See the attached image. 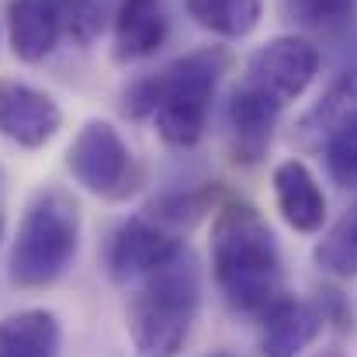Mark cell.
<instances>
[{
  "label": "cell",
  "mask_w": 357,
  "mask_h": 357,
  "mask_svg": "<svg viewBox=\"0 0 357 357\" xmlns=\"http://www.w3.org/2000/svg\"><path fill=\"white\" fill-rule=\"evenodd\" d=\"M316 305H319V312H323V323H326V326H333V330H340V333H347V330L354 326V312H351V305H347L344 291H337V288H319Z\"/></svg>",
  "instance_id": "44dd1931"
},
{
  "label": "cell",
  "mask_w": 357,
  "mask_h": 357,
  "mask_svg": "<svg viewBox=\"0 0 357 357\" xmlns=\"http://www.w3.org/2000/svg\"><path fill=\"white\" fill-rule=\"evenodd\" d=\"M115 59L139 63L163 49L170 21L163 10V0H119L115 3Z\"/></svg>",
  "instance_id": "7c38bea8"
},
{
  "label": "cell",
  "mask_w": 357,
  "mask_h": 357,
  "mask_svg": "<svg viewBox=\"0 0 357 357\" xmlns=\"http://www.w3.org/2000/svg\"><path fill=\"white\" fill-rule=\"evenodd\" d=\"M191 21L219 38H246L260 24V0H184Z\"/></svg>",
  "instance_id": "2e32d148"
},
{
  "label": "cell",
  "mask_w": 357,
  "mask_h": 357,
  "mask_svg": "<svg viewBox=\"0 0 357 357\" xmlns=\"http://www.w3.org/2000/svg\"><path fill=\"white\" fill-rule=\"evenodd\" d=\"M202 309V267L184 246L167 264L139 278L125 305V326L139 357H181Z\"/></svg>",
  "instance_id": "3957f363"
},
{
  "label": "cell",
  "mask_w": 357,
  "mask_h": 357,
  "mask_svg": "<svg viewBox=\"0 0 357 357\" xmlns=\"http://www.w3.org/2000/svg\"><path fill=\"white\" fill-rule=\"evenodd\" d=\"M115 7L112 0H66V38L77 42V45H94L108 21H112Z\"/></svg>",
  "instance_id": "ac0fdd59"
},
{
  "label": "cell",
  "mask_w": 357,
  "mask_h": 357,
  "mask_svg": "<svg viewBox=\"0 0 357 357\" xmlns=\"http://www.w3.org/2000/svg\"><path fill=\"white\" fill-rule=\"evenodd\" d=\"M271 184H274L278 212L295 233H316L326 222V195H323L316 174L302 160L278 163Z\"/></svg>",
  "instance_id": "8fae6325"
},
{
  "label": "cell",
  "mask_w": 357,
  "mask_h": 357,
  "mask_svg": "<svg viewBox=\"0 0 357 357\" xmlns=\"http://www.w3.org/2000/svg\"><path fill=\"white\" fill-rule=\"evenodd\" d=\"M316 73H319L316 45L298 35H278L250 52L239 84L264 94L278 108H288L291 101H298L309 91Z\"/></svg>",
  "instance_id": "5b68a950"
},
{
  "label": "cell",
  "mask_w": 357,
  "mask_h": 357,
  "mask_svg": "<svg viewBox=\"0 0 357 357\" xmlns=\"http://www.w3.org/2000/svg\"><path fill=\"white\" fill-rule=\"evenodd\" d=\"M357 0H284V14L302 28L330 31L354 14Z\"/></svg>",
  "instance_id": "ffe728a7"
},
{
  "label": "cell",
  "mask_w": 357,
  "mask_h": 357,
  "mask_svg": "<svg viewBox=\"0 0 357 357\" xmlns=\"http://www.w3.org/2000/svg\"><path fill=\"white\" fill-rule=\"evenodd\" d=\"M205 357H236V354H229V351H212V354H205Z\"/></svg>",
  "instance_id": "cb8c5ba5"
},
{
  "label": "cell",
  "mask_w": 357,
  "mask_h": 357,
  "mask_svg": "<svg viewBox=\"0 0 357 357\" xmlns=\"http://www.w3.org/2000/svg\"><path fill=\"white\" fill-rule=\"evenodd\" d=\"M66 31V0H10L7 38L21 63H42Z\"/></svg>",
  "instance_id": "30bf717a"
},
{
  "label": "cell",
  "mask_w": 357,
  "mask_h": 357,
  "mask_svg": "<svg viewBox=\"0 0 357 357\" xmlns=\"http://www.w3.org/2000/svg\"><path fill=\"white\" fill-rule=\"evenodd\" d=\"M63 128V108L52 94L0 77V135L21 149H42Z\"/></svg>",
  "instance_id": "ba28073f"
},
{
  "label": "cell",
  "mask_w": 357,
  "mask_h": 357,
  "mask_svg": "<svg viewBox=\"0 0 357 357\" xmlns=\"http://www.w3.org/2000/svg\"><path fill=\"white\" fill-rule=\"evenodd\" d=\"M281 112L284 108H278L264 94L236 84V91L229 98V132H233V160L236 163L250 167V163H257L267 153Z\"/></svg>",
  "instance_id": "4fadbf2b"
},
{
  "label": "cell",
  "mask_w": 357,
  "mask_h": 357,
  "mask_svg": "<svg viewBox=\"0 0 357 357\" xmlns=\"http://www.w3.org/2000/svg\"><path fill=\"white\" fill-rule=\"evenodd\" d=\"M312 260L323 274L337 281L357 278V202L351 208H344V215L312 246Z\"/></svg>",
  "instance_id": "e0dca14e"
},
{
  "label": "cell",
  "mask_w": 357,
  "mask_h": 357,
  "mask_svg": "<svg viewBox=\"0 0 357 357\" xmlns=\"http://www.w3.org/2000/svg\"><path fill=\"white\" fill-rule=\"evenodd\" d=\"M257 319H260V351H264V357H298L326 330L319 305L309 302V298H295L288 291H281Z\"/></svg>",
  "instance_id": "9c48e42d"
},
{
  "label": "cell",
  "mask_w": 357,
  "mask_h": 357,
  "mask_svg": "<svg viewBox=\"0 0 357 357\" xmlns=\"http://www.w3.org/2000/svg\"><path fill=\"white\" fill-rule=\"evenodd\" d=\"M80 233H84V212L66 188L49 184L35 191L17 222V236L10 243L7 281L21 291L52 288L77 260Z\"/></svg>",
  "instance_id": "277c9868"
},
{
  "label": "cell",
  "mask_w": 357,
  "mask_h": 357,
  "mask_svg": "<svg viewBox=\"0 0 357 357\" xmlns=\"http://www.w3.org/2000/svg\"><path fill=\"white\" fill-rule=\"evenodd\" d=\"M63 326L52 309H17L0 319V357H59Z\"/></svg>",
  "instance_id": "9a60e30c"
},
{
  "label": "cell",
  "mask_w": 357,
  "mask_h": 357,
  "mask_svg": "<svg viewBox=\"0 0 357 357\" xmlns=\"http://www.w3.org/2000/svg\"><path fill=\"white\" fill-rule=\"evenodd\" d=\"M357 121V70L340 73L330 91L295 121V132H291V142L302 146V149H319L333 132L347 128Z\"/></svg>",
  "instance_id": "5bb4252c"
},
{
  "label": "cell",
  "mask_w": 357,
  "mask_h": 357,
  "mask_svg": "<svg viewBox=\"0 0 357 357\" xmlns=\"http://www.w3.org/2000/svg\"><path fill=\"white\" fill-rule=\"evenodd\" d=\"M323 160H326V174L333 177V184L340 188H357V121L333 132L323 146Z\"/></svg>",
  "instance_id": "d6986e66"
},
{
  "label": "cell",
  "mask_w": 357,
  "mask_h": 357,
  "mask_svg": "<svg viewBox=\"0 0 357 357\" xmlns=\"http://www.w3.org/2000/svg\"><path fill=\"white\" fill-rule=\"evenodd\" d=\"M3 233H7V219H3V212H0V243H3Z\"/></svg>",
  "instance_id": "603a6c76"
},
{
  "label": "cell",
  "mask_w": 357,
  "mask_h": 357,
  "mask_svg": "<svg viewBox=\"0 0 357 357\" xmlns=\"http://www.w3.org/2000/svg\"><path fill=\"white\" fill-rule=\"evenodd\" d=\"M184 246L188 243L181 239V233L163 229L149 215H132L115 229L108 243V274L115 284H132L149 271H156L160 264H167Z\"/></svg>",
  "instance_id": "52a82bcc"
},
{
  "label": "cell",
  "mask_w": 357,
  "mask_h": 357,
  "mask_svg": "<svg viewBox=\"0 0 357 357\" xmlns=\"http://www.w3.org/2000/svg\"><path fill=\"white\" fill-rule=\"evenodd\" d=\"M66 170L84 191L98 198H121L132 191V153L119 128L105 119H91L73 135L66 149Z\"/></svg>",
  "instance_id": "8992f818"
},
{
  "label": "cell",
  "mask_w": 357,
  "mask_h": 357,
  "mask_svg": "<svg viewBox=\"0 0 357 357\" xmlns=\"http://www.w3.org/2000/svg\"><path fill=\"white\" fill-rule=\"evenodd\" d=\"M229 66L233 56L222 45H205L188 56H177L163 70L125 87L121 112L135 121L153 119L156 135L167 146L188 149L205 135L215 91L229 73Z\"/></svg>",
  "instance_id": "6da1fadb"
},
{
  "label": "cell",
  "mask_w": 357,
  "mask_h": 357,
  "mask_svg": "<svg viewBox=\"0 0 357 357\" xmlns=\"http://www.w3.org/2000/svg\"><path fill=\"white\" fill-rule=\"evenodd\" d=\"M212 278L226 305L239 316H260L284 291L278 239L253 205L226 202L215 208Z\"/></svg>",
  "instance_id": "7a4b0ae2"
},
{
  "label": "cell",
  "mask_w": 357,
  "mask_h": 357,
  "mask_svg": "<svg viewBox=\"0 0 357 357\" xmlns=\"http://www.w3.org/2000/svg\"><path fill=\"white\" fill-rule=\"evenodd\" d=\"M312 357H347V354H344L340 347H326V351H316Z\"/></svg>",
  "instance_id": "7402d4cb"
}]
</instances>
